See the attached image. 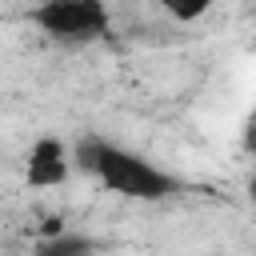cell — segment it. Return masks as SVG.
Masks as SVG:
<instances>
[{"label": "cell", "mask_w": 256, "mask_h": 256, "mask_svg": "<svg viewBox=\"0 0 256 256\" xmlns=\"http://www.w3.org/2000/svg\"><path fill=\"white\" fill-rule=\"evenodd\" d=\"M72 160H76L88 176H96V184H100L104 192L124 196V200H164V196H172V192L180 188L172 172L156 168L148 156H140V152L124 148V144H112V140H104V136H84V140H76Z\"/></svg>", "instance_id": "obj_1"}, {"label": "cell", "mask_w": 256, "mask_h": 256, "mask_svg": "<svg viewBox=\"0 0 256 256\" xmlns=\"http://www.w3.org/2000/svg\"><path fill=\"white\" fill-rule=\"evenodd\" d=\"M32 24L56 44H92L112 32V12L104 0H40Z\"/></svg>", "instance_id": "obj_2"}, {"label": "cell", "mask_w": 256, "mask_h": 256, "mask_svg": "<svg viewBox=\"0 0 256 256\" xmlns=\"http://www.w3.org/2000/svg\"><path fill=\"white\" fill-rule=\"evenodd\" d=\"M72 172V156L64 148V140L56 136H40L32 148H28V160H24V180L28 188H60Z\"/></svg>", "instance_id": "obj_3"}, {"label": "cell", "mask_w": 256, "mask_h": 256, "mask_svg": "<svg viewBox=\"0 0 256 256\" xmlns=\"http://www.w3.org/2000/svg\"><path fill=\"white\" fill-rule=\"evenodd\" d=\"M36 256H100V244L84 232H64L56 228L52 236H44L36 244Z\"/></svg>", "instance_id": "obj_4"}, {"label": "cell", "mask_w": 256, "mask_h": 256, "mask_svg": "<svg viewBox=\"0 0 256 256\" xmlns=\"http://www.w3.org/2000/svg\"><path fill=\"white\" fill-rule=\"evenodd\" d=\"M156 8H164L172 20H180V24H192V20H200V16H208L220 0H152Z\"/></svg>", "instance_id": "obj_5"}]
</instances>
